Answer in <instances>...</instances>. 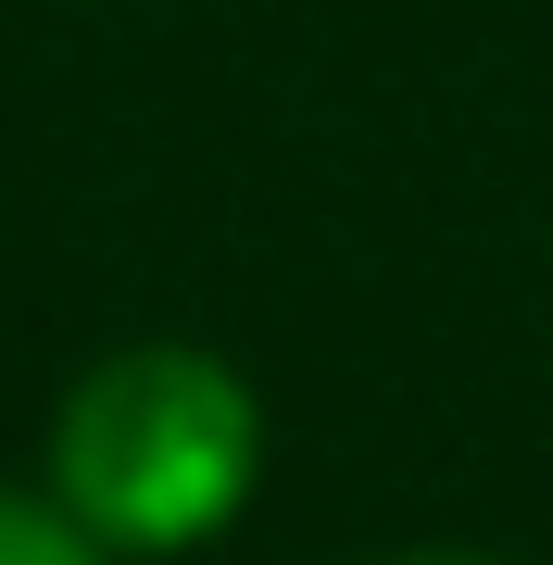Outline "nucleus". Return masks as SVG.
Instances as JSON below:
<instances>
[{
    "label": "nucleus",
    "mask_w": 553,
    "mask_h": 565,
    "mask_svg": "<svg viewBox=\"0 0 553 565\" xmlns=\"http://www.w3.org/2000/svg\"><path fill=\"white\" fill-rule=\"evenodd\" d=\"M0 565H102V541L39 490H0Z\"/></svg>",
    "instance_id": "2"
},
{
    "label": "nucleus",
    "mask_w": 553,
    "mask_h": 565,
    "mask_svg": "<svg viewBox=\"0 0 553 565\" xmlns=\"http://www.w3.org/2000/svg\"><path fill=\"white\" fill-rule=\"evenodd\" d=\"M265 478V403L202 340L102 352L51 415V503L102 553H189Z\"/></svg>",
    "instance_id": "1"
},
{
    "label": "nucleus",
    "mask_w": 553,
    "mask_h": 565,
    "mask_svg": "<svg viewBox=\"0 0 553 565\" xmlns=\"http://www.w3.org/2000/svg\"><path fill=\"white\" fill-rule=\"evenodd\" d=\"M403 565H478V553H403Z\"/></svg>",
    "instance_id": "3"
}]
</instances>
